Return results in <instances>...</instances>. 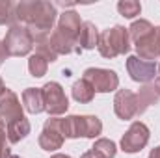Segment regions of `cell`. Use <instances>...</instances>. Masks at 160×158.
Wrapping results in <instances>:
<instances>
[{"label": "cell", "mask_w": 160, "mask_h": 158, "mask_svg": "<svg viewBox=\"0 0 160 158\" xmlns=\"http://www.w3.org/2000/svg\"><path fill=\"white\" fill-rule=\"evenodd\" d=\"M56 6L41 0H24L15 4L17 22H24L32 37L50 36V30L56 22Z\"/></svg>", "instance_id": "6da1fadb"}, {"label": "cell", "mask_w": 160, "mask_h": 158, "mask_svg": "<svg viewBox=\"0 0 160 158\" xmlns=\"http://www.w3.org/2000/svg\"><path fill=\"white\" fill-rule=\"evenodd\" d=\"M97 48L101 56L104 58H116L121 54H127L130 50V37H128V28L125 26H114L108 30H102L99 34Z\"/></svg>", "instance_id": "7a4b0ae2"}, {"label": "cell", "mask_w": 160, "mask_h": 158, "mask_svg": "<svg viewBox=\"0 0 160 158\" xmlns=\"http://www.w3.org/2000/svg\"><path fill=\"white\" fill-rule=\"evenodd\" d=\"M145 110H147V106L142 101V97L130 89H119L114 97V112L123 121L140 117Z\"/></svg>", "instance_id": "3957f363"}, {"label": "cell", "mask_w": 160, "mask_h": 158, "mask_svg": "<svg viewBox=\"0 0 160 158\" xmlns=\"http://www.w3.org/2000/svg\"><path fill=\"white\" fill-rule=\"evenodd\" d=\"M2 41H4L9 56H26L34 48V37H32L30 30L26 26H22V24L9 26L6 37Z\"/></svg>", "instance_id": "277c9868"}, {"label": "cell", "mask_w": 160, "mask_h": 158, "mask_svg": "<svg viewBox=\"0 0 160 158\" xmlns=\"http://www.w3.org/2000/svg\"><path fill=\"white\" fill-rule=\"evenodd\" d=\"M43 102H45V112L52 117L63 116L69 108V101L67 95L63 91V87L58 82H47L43 87Z\"/></svg>", "instance_id": "5b68a950"}, {"label": "cell", "mask_w": 160, "mask_h": 158, "mask_svg": "<svg viewBox=\"0 0 160 158\" xmlns=\"http://www.w3.org/2000/svg\"><path fill=\"white\" fill-rule=\"evenodd\" d=\"M147 143H149V128L142 121H134L121 138V149L128 155L140 153Z\"/></svg>", "instance_id": "8992f818"}, {"label": "cell", "mask_w": 160, "mask_h": 158, "mask_svg": "<svg viewBox=\"0 0 160 158\" xmlns=\"http://www.w3.org/2000/svg\"><path fill=\"white\" fill-rule=\"evenodd\" d=\"M95 89V93H110L114 89H118L119 78L114 71L110 69H101V67H89L84 71V77Z\"/></svg>", "instance_id": "52a82bcc"}, {"label": "cell", "mask_w": 160, "mask_h": 158, "mask_svg": "<svg viewBox=\"0 0 160 158\" xmlns=\"http://www.w3.org/2000/svg\"><path fill=\"white\" fill-rule=\"evenodd\" d=\"M127 71L130 78L140 84H149L157 77V62H147L138 56H128L127 58Z\"/></svg>", "instance_id": "ba28073f"}, {"label": "cell", "mask_w": 160, "mask_h": 158, "mask_svg": "<svg viewBox=\"0 0 160 158\" xmlns=\"http://www.w3.org/2000/svg\"><path fill=\"white\" fill-rule=\"evenodd\" d=\"M63 140H65V138L62 136V132H60V128H58V117L47 119L45 125H43V130H41L39 138H38L39 147L43 149V151L52 153V151L62 149Z\"/></svg>", "instance_id": "9c48e42d"}, {"label": "cell", "mask_w": 160, "mask_h": 158, "mask_svg": "<svg viewBox=\"0 0 160 158\" xmlns=\"http://www.w3.org/2000/svg\"><path fill=\"white\" fill-rule=\"evenodd\" d=\"M19 117H22V104H21L19 97L9 87H6L0 93V119L4 123H9Z\"/></svg>", "instance_id": "30bf717a"}, {"label": "cell", "mask_w": 160, "mask_h": 158, "mask_svg": "<svg viewBox=\"0 0 160 158\" xmlns=\"http://www.w3.org/2000/svg\"><path fill=\"white\" fill-rule=\"evenodd\" d=\"M136 47V52H138V58L142 60H147V62H155L160 58V26H157L151 36H147L143 41H140Z\"/></svg>", "instance_id": "8fae6325"}, {"label": "cell", "mask_w": 160, "mask_h": 158, "mask_svg": "<svg viewBox=\"0 0 160 158\" xmlns=\"http://www.w3.org/2000/svg\"><path fill=\"white\" fill-rule=\"evenodd\" d=\"M50 47L54 48V52L58 54V56H62V54H71V52H82L78 47H77V39H73V37H69V36H65L63 32H60L58 28L50 34Z\"/></svg>", "instance_id": "7c38bea8"}, {"label": "cell", "mask_w": 160, "mask_h": 158, "mask_svg": "<svg viewBox=\"0 0 160 158\" xmlns=\"http://www.w3.org/2000/svg\"><path fill=\"white\" fill-rule=\"evenodd\" d=\"M97 43H99V30H97V26L93 22H89V21L82 22V26L78 30V36H77V47L80 50H91V48L97 47Z\"/></svg>", "instance_id": "4fadbf2b"}, {"label": "cell", "mask_w": 160, "mask_h": 158, "mask_svg": "<svg viewBox=\"0 0 160 158\" xmlns=\"http://www.w3.org/2000/svg\"><path fill=\"white\" fill-rule=\"evenodd\" d=\"M22 106L28 114H41L45 112V102H43V91L41 87H26L22 91Z\"/></svg>", "instance_id": "5bb4252c"}, {"label": "cell", "mask_w": 160, "mask_h": 158, "mask_svg": "<svg viewBox=\"0 0 160 158\" xmlns=\"http://www.w3.org/2000/svg\"><path fill=\"white\" fill-rule=\"evenodd\" d=\"M30 134V121L24 117L13 119L9 123H6V136L9 143H19L21 140H24Z\"/></svg>", "instance_id": "9a60e30c"}, {"label": "cell", "mask_w": 160, "mask_h": 158, "mask_svg": "<svg viewBox=\"0 0 160 158\" xmlns=\"http://www.w3.org/2000/svg\"><path fill=\"white\" fill-rule=\"evenodd\" d=\"M80 26H82V21H80V15L77 11H63L58 19V30L73 39H77Z\"/></svg>", "instance_id": "2e32d148"}, {"label": "cell", "mask_w": 160, "mask_h": 158, "mask_svg": "<svg viewBox=\"0 0 160 158\" xmlns=\"http://www.w3.org/2000/svg\"><path fill=\"white\" fill-rule=\"evenodd\" d=\"M80 132L82 138H97L102 132V123L97 116H80Z\"/></svg>", "instance_id": "e0dca14e"}, {"label": "cell", "mask_w": 160, "mask_h": 158, "mask_svg": "<svg viewBox=\"0 0 160 158\" xmlns=\"http://www.w3.org/2000/svg\"><path fill=\"white\" fill-rule=\"evenodd\" d=\"M153 30H155V26H153L149 21L140 19V21H134V22L130 24V28H128V37H130V41H132L134 45H138L140 41L145 39L147 36H151Z\"/></svg>", "instance_id": "ac0fdd59"}, {"label": "cell", "mask_w": 160, "mask_h": 158, "mask_svg": "<svg viewBox=\"0 0 160 158\" xmlns=\"http://www.w3.org/2000/svg\"><path fill=\"white\" fill-rule=\"evenodd\" d=\"M71 91H73V99H75L77 102H82V104H84V102H91L93 97H95V89H93V86H91L86 78L77 80V82L73 84Z\"/></svg>", "instance_id": "d6986e66"}, {"label": "cell", "mask_w": 160, "mask_h": 158, "mask_svg": "<svg viewBox=\"0 0 160 158\" xmlns=\"http://www.w3.org/2000/svg\"><path fill=\"white\" fill-rule=\"evenodd\" d=\"M50 36H39V37H34V47H36V54L43 56L47 62H56L58 60V54L54 52V48L50 47Z\"/></svg>", "instance_id": "ffe728a7"}, {"label": "cell", "mask_w": 160, "mask_h": 158, "mask_svg": "<svg viewBox=\"0 0 160 158\" xmlns=\"http://www.w3.org/2000/svg\"><path fill=\"white\" fill-rule=\"evenodd\" d=\"M47 69H48V62L43 56H39V54L30 56V60H28V71H30L32 77H36V78L45 77L47 75Z\"/></svg>", "instance_id": "44dd1931"}, {"label": "cell", "mask_w": 160, "mask_h": 158, "mask_svg": "<svg viewBox=\"0 0 160 158\" xmlns=\"http://www.w3.org/2000/svg\"><path fill=\"white\" fill-rule=\"evenodd\" d=\"M91 149H95L97 153H101L104 158H114L116 156V153H118L116 143H114L112 140H108V138H99V140L93 143Z\"/></svg>", "instance_id": "7402d4cb"}, {"label": "cell", "mask_w": 160, "mask_h": 158, "mask_svg": "<svg viewBox=\"0 0 160 158\" xmlns=\"http://www.w3.org/2000/svg\"><path fill=\"white\" fill-rule=\"evenodd\" d=\"M118 11L125 19H134L136 15H140L142 4L136 2V0H121L119 4H118Z\"/></svg>", "instance_id": "603a6c76"}, {"label": "cell", "mask_w": 160, "mask_h": 158, "mask_svg": "<svg viewBox=\"0 0 160 158\" xmlns=\"http://www.w3.org/2000/svg\"><path fill=\"white\" fill-rule=\"evenodd\" d=\"M15 4L9 0H0V24H15Z\"/></svg>", "instance_id": "cb8c5ba5"}, {"label": "cell", "mask_w": 160, "mask_h": 158, "mask_svg": "<svg viewBox=\"0 0 160 158\" xmlns=\"http://www.w3.org/2000/svg\"><path fill=\"white\" fill-rule=\"evenodd\" d=\"M11 155L8 145H6V136H0V158H8Z\"/></svg>", "instance_id": "d4e9b609"}, {"label": "cell", "mask_w": 160, "mask_h": 158, "mask_svg": "<svg viewBox=\"0 0 160 158\" xmlns=\"http://www.w3.org/2000/svg\"><path fill=\"white\" fill-rule=\"evenodd\" d=\"M6 58H9V54H8V48H6L4 41H0V65L4 63V60H6Z\"/></svg>", "instance_id": "484cf974"}, {"label": "cell", "mask_w": 160, "mask_h": 158, "mask_svg": "<svg viewBox=\"0 0 160 158\" xmlns=\"http://www.w3.org/2000/svg\"><path fill=\"white\" fill-rule=\"evenodd\" d=\"M80 158H104V156H102L101 153H97L95 149H89L88 153H84V155H82Z\"/></svg>", "instance_id": "4316f807"}, {"label": "cell", "mask_w": 160, "mask_h": 158, "mask_svg": "<svg viewBox=\"0 0 160 158\" xmlns=\"http://www.w3.org/2000/svg\"><path fill=\"white\" fill-rule=\"evenodd\" d=\"M149 158H160V145L158 147H155V149L149 153Z\"/></svg>", "instance_id": "83f0119b"}, {"label": "cell", "mask_w": 160, "mask_h": 158, "mask_svg": "<svg viewBox=\"0 0 160 158\" xmlns=\"http://www.w3.org/2000/svg\"><path fill=\"white\" fill-rule=\"evenodd\" d=\"M50 158H71L69 155H62V153H56V155H52Z\"/></svg>", "instance_id": "f1b7e54d"}, {"label": "cell", "mask_w": 160, "mask_h": 158, "mask_svg": "<svg viewBox=\"0 0 160 158\" xmlns=\"http://www.w3.org/2000/svg\"><path fill=\"white\" fill-rule=\"evenodd\" d=\"M155 86H157V89H158V93H160V77L155 80Z\"/></svg>", "instance_id": "f546056e"}, {"label": "cell", "mask_w": 160, "mask_h": 158, "mask_svg": "<svg viewBox=\"0 0 160 158\" xmlns=\"http://www.w3.org/2000/svg\"><path fill=\"white\" fill-rule=\"evenodd\" d=\"M4 89H6V86H4V80L0 78V93H2V91H4Z\"/></svg>", "instance_id": "4dcf8cb0"}, {"label": "cell", "mask_w": 160, "mask_h": 158, "mask_svg": "<svg viewBox=\"0 0 160 158\" xmlns=\"http://www.w3.org/2000/svg\"><path fill=\"white\" fill-rule=\"evenodd\" d=\"M8 158H21V156H17V155H9Z\"/></svg>", "instance_id": "1f68e13d"}, {"label": "cell", "mask_w": 160, "mask_h": 158, "mask_svg": "<svg viewBox=\"0 0 160 158\" xmlns=\"http://www.w3.org/2000/svg\"><path fill=\"white\" fill-rule=\"evenodd\" d=\"M157 73H158V77H160V63L157 65Z\"/></svg>", "instance_id": "d6a6232c"}]
</instances>
